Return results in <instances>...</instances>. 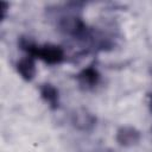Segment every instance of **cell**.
<instances>
[{
  "mask_svg": "<svg viewBox=\"0 0 152 152\" xmlns=\"http://www.w3.org/2000/svg\"><path fill=\"white\" fill-rule=\"evenodd\" d=\"M20 46L23 50L27 52L28 56H32L33 58H40L48 64H59L64 59V51L61 46L48 44V45H36L32 42L27 39H21L20 40Z\"/></svg>",
  "mask_w": 152,
  "mask_h": 152,
  "instance_id": "1",
  "label": "cell"
},
{
  "mask_svg": "<svg viewBox=\"0 0 152 152\" xmlns=\"http://www.w3.org/2000/svg\"><path fill=\"white\" fill-rule=\"evenodd\" d=\"M59 27H61V31H63L64 33L77 37V38L88 36V30L86 24L80 18H76V17L62 18L59 21Z\"/></svg>",
  "mask_w": 152,
  "mask_h": 152,
  "instance_id": "2",
  "label": "cell"
},
{
  "mask_svg": "<svg viewBox=\"0 0 152 152\" xmlns=\"http://www.w3.org/2000/svg\"><path fill=\"white\" fill-rule=\"evenodd\" d=\"M71 122H72L74 127H76L77 129L88 132L95 127L96 118L87 109L78 108V109H75L74 113L71 114Z\"/></svg>",
  "mask_w": 152,
  "mask_h": 152,
  "instance_id": "3",
  "label": "cell"
},
{
  "mask_svg": "<svg viewBox=\"0 0 152 152\" xmlns=\"http://www.w3.org/2000/svg\"><path fill=\"white\" fill-rule=\"evenodd\" d=\"M140 138H141L140 132L137 128L131 127V126H124L119 128L116 132V137H115L118 144L124 147H131V146L137 145L140 141Z\"/></svg>",
  "mask_w": 152,
  "mask_h": 152,
  "instance_id": "4",
  "label": "cell"
},
{
  "mask_svg": "<svg viewBox=\"0 0 152 152\" xmlns=\"http://www.w3.org/2000/svg\"><path fill=\"white\" fill-rule=\"evenodd\" d=\"M77 81L80 86L84 89H91L97 86L100 81V74L96 68L94 66H88L83 69L78 75H77Z\"/></svg>",
  "mask_w": 152,
  "mask_h": 152,
  "instance_id": "5",
  "label": "cell"
},
{
  "mask_svg": "<svg viewBox=\"0 0 152 152\" xmlns=\"http://www.w3.org/2000/svg\"><path fill=\"white\" fill-rule=\"evenodd\" d=\"M17 71L25 81H31L36 76V64L32 56H26L17 63Z\"/></svg>",
  "mask_w": 152,
  "mask_h": 152,
  "instance_id": "6",
  "label": "cell"
},
{
  "mask_svg": "<svg viewBox=\"0 0 152 152\" xmlns=\"http://www.w3.org/2000/svg\"><path fill=\"white\" fill-rule=\"evenodd\" d=\"M40 95L43 100L49 104L51 109H57L59 106V95L58 90L50 83H45L40 87Z\"/></svg>",
  "mask_w": 152,
  "mask_h": 152,
  "instance_id": "7",
  "label": "cell"
}]
</instances>
